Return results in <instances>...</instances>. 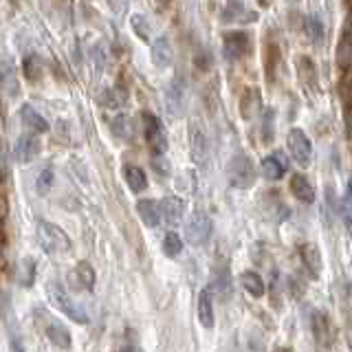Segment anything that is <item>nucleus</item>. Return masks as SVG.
I'll return each instance as SVG.
<instances>
[{"mask_svg": "<svg viewBox=\"0 0 352 352\" xmlns=\"http://www.w3.org/2000/svg\"><path fill=\"white\" fill-rule=\"evenodd\" d=\"M36 227H38L36 229L38 242L47 253H51V256H62V253L71 251V238L64 234V229L49 223V220H38Z\"/></svg>", "mask_w": 352, "mask_h": 352, "instance_id": "obj_1", "label": "nucleus"}, {"mask_svg": "<svg viewBox=\"0 0 352 352\" xmlns=\"http://www.w3.org/2000/svg\"><path fill=\"white\" fill-rule=\"evenodd\" d=\"M47 293H49V302L58 308L60 313H64L66 317H71L75 324H88V315L86 311L80 306V304H75L73 297L66 293L62 286L58 282H49L47 284Z\"/></svg>", "mask_w": 352, "mask_h": 352, "instance_id": "obj_2", "label": "nucleus"}, {"mask_svg": "<svg viewBox=\"0 0 352 352\" xmlns=\"http://www.w3.org/2000/svg\"><path fill=\"white\" fill-rule=\"evenodd\" d=\"M227 176H229V183L234 187L247 190V187L256 183V168H253V163L247 154H236V157H231V161L227 163Z\"/></svg>", "mask_w": 352, "mask_h": 352, "instance_id": "obj_3", "label": "nucleus"}, {"mask_svg": "<svg viewBox=\"0 0 352 352\" xmlns=\"http://www.w3.org/2000/svg\"><path fill=\"white\" fill-rule=\"evenodd\" d=\"M212 231H214V223L205 212H194L190 220L185 223V238L194 247H203L212 238Z\"/></svg>", "mask_w": 352, "mask_h": 352, "instance_id": "obj_4", "label": "nucleus"}, {"mask_svg": "<svg viewBox=\"0 0 352 352\" xmlns=\"http://www.w3.org/2000/svg\"><path fill=\"white\" fill-rule=\"evenodd\" d=\"M143 132H146V141L154 157H163L165 150H168V137H165L159 117H154L152 113H143Z\"/></svg>", "mask_w": 352, "mask_h": 352, "instance_id": "obj_5", "label": "nucleus"}, {"mask_svg": "<svg viewBox=\"0 0 352 352\" xmlns=\"http://www.w3.org/2000/svg\"><path fill=\"white\" fill-rule=\"evenodd\" d=\"M289 150L293 154V159L300 165H304V168L313 159V143H311V139H308L306 132L300 128L289 130Z\"/></svg>", "mask_w": 352, "mask_h": 352, "instance_id": "obj_6", "label": "nucleus"}, {"mask_svg": "<svg viewBox=\"0 0 352 352\" xmlns=\"http://www.w3.org/2000/svg\"><path fill=\"white\" fill-rule=\"evenodd\" d=\"M251 49V40L245 31H229L225 33L223 51L227 60H242Z\"/></svg>", "mask_w": 352, "mask_h": 352, "instance_id": "obj_7", "label": "nucleus"}, {"mask_svg": "<svg viewBox=\"0 0 352 352\" xmlns=\"http://www.w3.org/2000/svg\"><path fill=\"white\" fill-rule=\"evenodd\" d=\"M311 328H313V335H315V341L319 348H326L333 344L335 339V328L330 324V319L326 313L322 311H315L313 313V319H311Z\"/></svg>", "mask_w": 352, "mask_h": 352, "instance_id": "obj_8", "label": "nucleus"}, {"mask_svg": "<svg viewBox=\"0 0 352 352\" xmlns=\"http://www.w3.org/2000/svg\"><path fill=\"white\" fill-rule=\"evenodd\" d=\"M40 152V141L33 132H25L16 139V146H14V157L18 163H29L38 157Z\"/></svg>", "mask_w": 352, "mask_h": 352, "instance_id": "obj_9", "label": "nucleus"}, {"mask_svg": "<svg viewBox=\"0 0 352 352\" xmlns=\"http://www.w3.org/2000/svg\"><path fill=\"white\" fill-rule=\"evenodd\" d=\"M190 150H192V159L196 163H205L209 157V143L205 130L198 126V121L190 126Z\"/></svg>", "mask_w": 352, "mask_h": 352, "instance_id": "obj_10", "label": "nucleus"}, {"mask_svg": "<svg viewBox=\"0 0 352 352\" xmlns=\"http://www.w3.org/2000/svg\"><path fill=\"white\" fill-rule=\"evenodd\" d=\"M174 62V49L168 36H161L159 40H154L152 44V64L157 69H170Z\"/></svg>", "mask_w": 352, "mask_h": 352, "instance_id": "obj_11", "label": "nucleus"}, {"mask_svg": "<svg viewBox=\"0 0 352 352\" xmlns=\"http://www.w3.org/2000/svg\"><path fill=\"white\" fill-rule=\"evenodd\" d=\"M262 174L271 181H280L284 172L289 170V161H284V152H273L262 159Z\"/></svg>", "mask_w": 352, "mask_h": 352, "instance_id": "obj_12", "label": "nucleus"}, {"mask_svg": "<svg viewBox=\"0 0 352 352\" xmlns=\"http://www.w3.org/2000/svg\"><path fill=\"white\" fill-rule=\"evenodd\" d=\"M185 216V203L176 196H165L161 201V218L168 225H179Z\"/></svg>", "mask_w": 352, "mask_h": 352, "instance_id": "obj_13", "label": "nucleus"}, {"mask_svg": "<svg viewBox=\"0 0 352 352\" xmlns=\"http://www.w3.org/2000/svg\"><path fill=\"white\" fill-rule=\"evenodd\" d=\"M300 256H302L306 271L311 273V278L317 280L319 275H322V253H319V249L313 242H306V245L300 247Z\"/></svg>", "mask_w": 352, "mask_h": 352, "instance_id": "obj_14", "label": "nucleus"}, {"mask_svg": "<svg viewBox=\"0 0 352 352\" xmlns=\"http://www.w3.org/2000/svg\"><path fill=\"white\" fill-rule=\"evenodd\" d=\"M289 187H291V194L297 198V201H302L306 205H311L315 201V187L311 185V181H308L304 174H293Z\"/></svg>", "mask_w": 352, "mask_h": 352, "instance_id": "obj_15", "label": "nucleus"}, {"mask_svg": "<svg viewBox=\"0 0 352 352\" xmlns=\"http://www.w3.org/2000/svg\"><path fill=\"white\" fill-rule=\"evenodd\" d=\"M137 212L148 227H157L161 223V203L152 201V198H141L137 203Z\"/></svg>", "mask_w": 352, "mask_h": 352, "instance_id": "obj_16", "label": "nucleus"}, {"mask_svg": "<svg viewBox=\"0 0 352 352\" xmlns=\"http://www.w3.org/2000/svg\"><path fill=\"white\" fill-rule=\"evenodd\" d=\"M71 278H73L75 286H80V289H84V291H93L95 289L97 275H95V269L88 262H77V267L71 273Z\"/></svg>", "mask_w": 352, "mask_h": 352, "instance_id": "obj_17", "label": "nucleus"}, {"mask_svg": "<svg viewBox=\"0 0 352 352\" xmlns=\"http://www.w3.org/2000/svg\"><path fill=\"white\" fill-rule=\"evenodd\" d=\"M0 88H3L9 97L18 95V73H16V66L9 60L0 62Z\"/></svg>", "mask_w": 352, "mask_h": 352, "instance_id": "obj_18", "label": "nucleus"}, {"mask_svg": "<svg viewBox=\"0 0 352 352\" xmlns=\"http://www.w3.org/2000/svg\"><path fill=\"white\" fill-rule=\"evenodd\" d=\"M20 121L33 132V135H36V132H47L49 130L47 119H44L40 113H36V108H31L29 104L20 108Z\"/></svg>", "mask_w": 352, "mask_h": 352, "instance_id": "obj_19", "label": "nucleus"}, {"mask_svg": "<svg viewBox=\"0 0 352 352\" xmlns=\"http://www.w3.org/2000/svg\"><path fill=\"white\" fill-rule=\"evenodd\" d=\"M198 322L205 328H214V304L207 289L198 293Z\"/></svg>", "mask_w": 352, "mask_h": 352, "instance_id": "obj_20", "label": "nucleus"}, {"mask_svg": "<svg viewBox=\"0 0 352 352\" xmlns=\"http://www.w3.org/2000/svg\"><path fill=\"white\" fill-rule=\"evenodd\" d=\"M240 284L242 289H245L251 297H262L264 291H267V286H264V280L260 278V273L256 271H245L240 275Z\"/></svg>", "mask_w": 352, "mask_h": 352, "instance_id": "obj_21", "label": "nucleus"}, {"mask_svg": "<svg viewBox=\"0 0 352 352\" xmlns=\"http://www.w3.org/2000/svg\"><path fill=\"white\" fill-rule=\"evenodd\" d=\"M124 176H126L128 187L135 194L143 192L148 187V176H146V172H143L141 168H137V165H126V168H124Z\"/></svg>", "mask_w": 352, "mask_h": 352, "instance_id": "obj_22", "label": "nucleus"}, {"mask_svg": "<svg viewBox=\"0 0 352 352\" xmlns=\"http://www.w3.org/2000/svg\"><path fill=\"white\" fill-rule=\"evenodd\" d=\"M36 273H38V264L33 258H22L20 264H18V284L29 289V286L36 282Z\"/></svg>", "mask_w": 352, "mask_h": 352, "instance_id": "obj_23", "label": "nucleus"}, {"mask_svg": "<svg viewBox=\"0 0 352 352\" xmlns=\"http://www.w3.org/2000/svg\"><path fill=\"white\" fill-rule=\"evenodd\" d=\"M47 337L53 341L55 346L58 348H71V333L66 330L60 322H51L49 326H47Z\"/></svg>", "mask_w": 352, "mask_h": 352, "instance_id": "obj_24", "label": "nucleus"}, {"mask_svg": "<svg viewBox=\"0 0 352 352\" xmlns=\"http://www.w3.org/2000/svg\"><path fill=\"white\" fill-rule=\"evenodd\" d=\"M258 106H260V93L256 88H247L245 95L240 99V113L245 119H251L253 115L258 113Z\"/></svg>", "mask_w": 352, "mask_h": 352, "instance_id": "obj_25", "label": "nucleus"}, {"mask_svg": "<svg viewBox=\"0 0 352 352\" xmlns=\"http://www.w3.org/2000/svg\"><path fill=\"white\" fill-rule=\"evenodd\" d=\"M165 97H168V108H170V113L176 115V108H179L181 102H183V82L179 80V77H174V80L170 82Z\"/></svg>", "mask_w": 352, "mask_h": 352, "instance_id": "obj_26", "label": "nucleus"}, {"mask_svg": "<svg viewBox=\"0 0 352 352\" xmlns=\"http://www.w3.org/2000/svg\"><path fill=\"white\" fill-rule=\"evenodd\" d=\"M339 60L346 66L352 64V20L344 29V38H341V44H339Z\"/></svg>", "mask_w": 352, "mask_h": 352, "instance_id": "obj_27", "label": "nucleus"}, {"mask_svg": "<svg viewBox=\"0 0 352 352\" xmlns=\"http://www.w3.org/2000/svg\"><path fill=\"white\" fill-rule=\"evenodd\" d=\"M181 251H183V240L174 234V231H168L163 238V253L168 258H176V256H181Z\"/></svg>", "mask_w": 352, "mask_h": 352, "instance_id": "obj_28", "label": "nucleus"}, {"mask_svg": "<svg viewBox=\"0 0 352 352\" xmlns=\"http://www.w3.org/2000/svg\"><path fill=\"white\" fill-rule=\"evenodd\" d=\"M304 29H306L308 38H311L313 42L324 38V25H322V20H319L317 16H313V14L304 18Z\"/></svg>", "mask_w": 352, "mask_h": 352, "instance_id": "obj_29", "label": "nucleus"}, {"mask_svg": "<svg viewBox=\"0 0 352 352\" xmlns=\"http://www.w3.org/2000/svg\"><path fill=\"white\" fill-rule=\"evenodd\" d=\"M130 25H132V29H135V33H137V36H139L143 42H148V40H150V36H152V27H150V22L146 20V16L135 14V16L130 18Z\"/></svg>", "mask_w": 352, "mask_h": 352, "instance_id": "obj_30", "label": "nucleus"}, {"mask_svg": "<svg viewBox=\"0 0 352 352\" xmlns=\"http://www.w3.org/2000/svg\"><path fill=\"white\" fill-rule=\"evenodd\" d=\"M247 14V9L242 3H229L225 9H223V14H220V18H223V22H234V20H245L242 16ZM249 16V14H247Z\"/></svg>", "mask_w": 352, "mask_h": 352, "instance_id": "obj_31", "label": "nucleus"}, {"mask_svg": "<svg viewBox=\"0 0 352 352\" xmlns=\"http://www.w3.org/2000/svg\"><path fill=\"white\" fill-rule=\"evenodd\" d=\"M53 170L51 168H44L42 172H40V176L36 179V190H38V194L40 196H47L49 192H51V187H53Z\"/></svg>", "mask_w": 352, "mask_h": 352, "instance_id": "obj_32", "label": "nucleus"}, {"mask_svg": "<svg viewBox=\"0 0 352 352\" xmlns=\"http://www.w3.org/2000/svg\"><path fill=\"white\" fill-rule=\"evenodd\" d=\"M113 132L119 137V139H130L132 137V128H130V119L119 115L115 121H113Z\"/></svg>", "mask_w": 352, "mask_h": 352, "instance_id": "obj_33", "label": "nucleus"}, {"mask_svg": "<svg viewBox=\"0 0 352 352\" xmlns=\"http://www.w3.org/2000/svg\"><path fill=\"white\" fill-rule=\"evenodd\" d=\"M273 121H275V110L273 108H267L262 115V139L269 141L273 139Z\"/></svg>", "mask_w": 352, "mask_h": 352, "instance_id": "obj_34", "label": "nucleus"}, {"mask_svg": "<svg viewBox=\"0 0 352 352\" xmlns=\"http://www.w3.org/2000/svg\"><path fill=\"white\" fill-rule=\"evenodd\" d=\"M25 75L29 77V80H38L40 77V60L36 58V55H31V58L25 60Z\"/></svg>", "mask_w": 352, "mask_h": 352, "instance_id": "obj_35", "label": "nucleus"}, {"mask_svg": "<svg viewBox=\"0 0 352 352\" xmlns=\"http://www.w3.org/2000/svg\"><path fill=\"white\" fill-rule=\"evenodd\" d=\"M152 168L157 170L161 176H170V161L165 157H154L152 159Z\"/></svg>", "mask_w": 352, "mask_h": 352, "instance_id": "obj_36", "label": "nucleus"}, {"mask_svg": "<svg viewBox=\"0 0 352 352\" xmlns=\"http://www.w3.org/2000/svg\"><path fill=\"white\" fill-rule=\"evenodd\" d=\"M339 216L344 218V223L352 229V207L348 205V203H339Z\"/></svg>", "mask_w": 352, "mask_h": 352, "instance_id": "obj_37", "label": "nucleus"}, {"mask_svg": "<svg viewBox=\"0 0 352 352\" xmlns=\"http://www.w3.org/2000/svg\"><path fill=\"white\" fill-rule=\"evenodd\" d=\"M5 174H7V161H5V148L0 143V179H5Z\"/></svg>", "mask_w": 352, "mask_h": 352, "instance_id": "obj_38", "label": "nucleus"}, {"mask_svg": "<svg viewBox=\"0 0 352 352\" xmlns=\"http://www.w3.org/2000/svg\"><path fill=\"white\" fill-rule=\"evenodd\" d=\"M11 352H25V346H22L20 337L16 335H11Z\"/></svg>", "mask_w": 352, "mask_h": 352, "instance_id": "obj_39", "label": "nucleus"}, {"mask_svg": "<svg viewBox=\"0 0 352 352\" xmlns=\"http://www.w3.org/2000/svg\"><path fill=\"white\" fill-rule=\"evenodd\" d=\"M117 352H141V348H137V346H124V348H119Z\"/></svg>", "mask_w": 352, "mask_h": 352, "instance_id": "obj_40", "label": "nucleus"}, {"mask_svg": "<svg viewBox=\"0 0 352 352\" xmlns=\"http://www.w3.org/2000/svg\"><path fill=\"white\" fill-rule=\"evenodd\" d=\"M273 352H293L291 348H278V350H273Z\"/></svg>", "mask_w": 352, "mask_h": 352, "instance_id": "obj_41", "label": "nucleus"}, {"mask_svg": "<svg viewBox=\"0 0 352 352\" xmlns=\"http://www.w3.org/2000/svg\"><path fill=\"white\" fill-rule=\"evenodd\" d=\"M348 194H350V198H352V179L348 181Z\"/></svg>", "mask_w": 352, "mask_h": 352, "instance_id": "obj_42", "label": "nucleus"}, {"mask_svg": "<svg viewBox=\"0 0 352 352\" xmlns=\"http://www.w3.org/2000/svg\"><path fill=\"white\" fill-rule=\"evenodd\" d=\"M350 352H352V348H350Z\"/></svg>", "mask_w": 352, "mask_h": 352, "instance_id": "obj_43", "label": "nucleus"}]
</instances>
